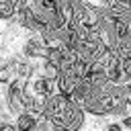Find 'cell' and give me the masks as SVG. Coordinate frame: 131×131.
Returning <instances> with one entry per match:
<instances>
[{
	"label": "cell",
	"instance_id": "cell-7",
	"mask_svg": "<svg viewBox=\"0 0 131 131\" xmlns=\"http://www.w3.org/2000/svg\"><path fill=\"white\" fill-rule=\"evenodd\" d=\"M37 74H41V76H45L47 80H57L59 78V74H61V70L55 66V63H51V61H47V59H41V61H37Z\"/></svg>",
	"mask_w": 131,
	"mask_h": 131
},
{
	"label": "cell",
	"instance_id": "cell-6",
	"mask_svg": "<svg viewBox=\"0 0 131 131\" xmlns=\"http://www.w3.org/2000/svg\"><path fill=\"white\" fill-rule=\"evenodd\" d=\"M16 78H18V74H16V63H14V53H12L10 57H6L0 63V88L8 86Z\"/></svg>",
	"mask_w": 131,
	"mask_h": 131
},
{
	"label": "cell",
	"instance_id": "cell-10",
	"mask_svg": "<svg viewBox=\"0 0 131 131\" xmlns=\"http://www.w3.org/2000/svg\"><path fill=\"white\" fill-rule=\"evenodd\" d=\"M104 131H125L123 125L119 123V119H108L106 125H104Z\"/></svg>",
	"mask_w": 131,
	"mask_h": 131
},
{
	"label": "cell",
	"instance_id": "cell-11",
	"mask_svg": "<svg viewBox=\"0 0 131 131\" xmlns=\"http://www.w3.org/2000/svg\"><path fill=\"white\" fill-rule=\"evenodd\" d=\"M121 88H123L125 98H127V100H131V80H125V82L121 84Z\"/></svg>",
	"mask_w": 131,
	"mask_h": 131
},
{
	"label": "cell",
	"instance_id": "cell-4",
	"mask_svg": "<svg viewBox=\"0 0 131 131\" xmlns=\"http://www.w3.org/2000/svg\"><path fill=\"white\" fill-rule=\"evenodd\" d=\"M27 90L31 92L33 98H43V100H47L51 94L57 92L55 82H53V80H47V78L41 76V74H35V76H31V78L27 80Z\"/></svg>",
	"mask_w": 131,
	"mask_h": 131
},
{
	"label": "cell",
	"instance_id": "cell-8",
	"mask_svg": "<svg viewBox=\"0 0 131 131\" xmlns=\"http://www.w3.org/2000/svg\"><path fill=\"white\" fill-rule=\"evenodd\" d=\"M16 16V4L12 0H0V20H12Z\"/></svg>",
	"mask_w": 131,
	"mask_h": 131
},
{
	"label": "cell",
	"instance_id": "cell-2",
	"mask_svg": "<svg viewBox=\"0 0 131 131\" xmlns=\"http://www.w3.org/2000/svg\"><path fill=\"white\" fill-rule=\"evenodd\" d=\"M25 84H27L25 78H16L14 82H10L8 86L2 88V100H4L6 108L12 113V117L27 111V106H25Z\"/></svg>",
	"mask_w": 131,
	"mask_h": 131
},
{
	"label": "cell",
	"instance_id": "cell-3",
	"mask_svg": "<svg viewBox=\"0 0 131 131\" xmlns=\"http://www.w3.org/2000/svg\"><path fill=\"white\" fill-rule=\"evenodd\" d=\"M47 51H49V47L39 33H27V37L20 45V53L25 57H29L31 61H41L47 57Z\"/></svg>",
	"mask_w": 131,
	"mask_h": 131
},
{
	"label": "cell",
	"instance_id": "cell-1",
	"mask_svg": "<svg viewBox=\"0 0 131 131\" xmlns=\"http://www.w3.org/2000/svg\"><path fill=\"white\" fill-rule=\"evenodd\" d=\"M86 119H88V113L84 111V106H80L78 102L72 100V102L66 106L63 113H59L57 117H53V119H49V121H51L53 127L59 129V131H80V129L84 127Z\"/></svg>",
	"mask_w": 131,
	"mask_h": 131
},
{
	"label": "cell",
	"instance_id": "cell-5",
	"mask_svg": "<svg viewBox=\"0 0 131 131\" xmlns=\"http://www.w3.org/2000/svg\"><path fill=\"white\" fill-rule=\"evenodd\" d=\"M41 119L43 117L31 113V111H23L14 117V127H16V131H37Z\"/></svg>",
	"mask_w": 131,
	"mask_h": 131
},
{
	"label": "cell",
	"instance_id": "cell-9",
	"mask_svg": "<svg viewBox=\"0 0 131 131\" xmlns=\"http://www.w3.org/2000/svg\"><path fill=\"white\" fill-rule=\"evenodd\" d=\"M121 68H123V76H125V80H131V55L121 57Z\"/></svg>",
	"mask_w": 131,
	"mask_h": 131
}]
</instances>
